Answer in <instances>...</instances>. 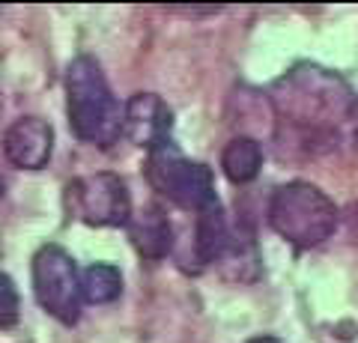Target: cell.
I'll return each instance as SVG.
<instances>
[{"label":"cell","mask_w":358,"mask_h":343,"mask_svg":"<svg viewBox=\"0 0 358 343\" xmlns=\"http://www.w3.org/2000/svg\"><path fill=\"white\" fill-rule=\"evenodd\" d=\"M233 245V230L227 224V215L218 203L206 206L203 212H197V227H194V251L200 263L218 265L221 257Z\"/></svg>","instance_id":"10"},{"label":"cell","mask_w":358,"mask_h":343,"mask_svg":"<svg viewBox=\"0 0 358 343\" xmlns=\"http://www.w3.org/2000/svg\"><path fill=\"white\" fill-rule=\"evenodd\" d=\"M129 239L143 260H162L173 248V227L159 206H147L129 218Z\"/></svg>","instance_id":"9"},{"label":"cell","mask_w":358,"mask_h":343,"mask_svg":"<svg viewBox=\"0 0 358 343\" xmlns=\"http://www.w3.org/2000/svg\"><path fill=\"white\" fill-rule=\"evenodd\" d=\"M66 212L90 227H126L131 197L117 173H90L66 185Z\"/></svg>","instance_id":"6"},{"label":"cell","mask_w":358,"mask_h":343,"mask_svg":"<svg viewBox=\"0 0 358 343\" xmlns=\"http://www.w3.org/2000/svg\"><path fill=\"white\" fill-rule=\"evenodd\" d=\"M33 293L45 314L63 326H75L81 316V275L75 260L60 245H42L33 257Z\"/></svg>","instance_id":"5"},{"label":"cell","mask_w":358,"mask_h":343,"mask_svg":"<svg viewBox=\"0 0 358 343\" xmlns=\"http://www.w3.org/2000/svg\"><path fill=\"white\" fill-rule=\"evenodd\" d=\"M263 168V149L260 143L248 135L233 138L221 152V170L233 185H248L260 176Z\"/></svg>","instance_id":"11"},{"label":"cell","mask_w":358,"mask_h":343,"mask_svg":"<svg viewBox=\"0 0 358 343\" xmlns=\"http://www.w3.org/2000/svg\"><path fill=\"white\" fill-rule=\"evenodd\" d=\"M122 293V275L110 263H93L81 275V298L90 305H110Z\"/></svg>","instance_id":"12"},{"label":"cell","mask_w":358,"mask_h":343,"mask_svg":"<svg viewBox=\"0 0 358 343\" xmlns=\"http://www.w3.org/2000/svg\"><path fill=\"white\" fill-rule=\"evenodd\" d=\"M245 343H281L275 335H260V337H251V340H245Z\"/></svg>","instance_id":"14"},{"label":"cell","mask_w":358,"mask_h":343,"mask_svg":"<svg viewBox=\"0 0 358 343\" xmlns=\"http://www.w3.org/2000/svg\"><path fill=\"white\" fill-rule=\"evenodd\" d=\"M54 152V129L42 117H21L3 135V156L18 170H42Z\"/></svg>","instance_id":"8"},{"label":"cell","mask_w":358,"mask_h":343,"mask_svg":"<svg viewBox=\"0 0 358 343\" xmlns=\"http://www.w3.org/2000/svg\"><path fill=\"white\" fill-rule=\"evenodd\" d=\"M21 316V302H18V290L9 275L0 272V328H13Z\"/></svg>","instance_id":"13"},{"label":"cell","mask_w":358,"mask_h":343,"mask_svg":"<svg viewBox=\"0 0 358 343\" xmlns=\"http://www.w3.org/2000/svg\"><path fill=\"white\" fill-rule=\"evenodd\" d=\"M147 180L155 191L182 209L203 212L206 206L218 203L212 170L200 161H188L173 143H162L159 149L150 152Z\"/></svg>","instance_id":"4"},{"label":"cell","mask_w":358,"mask_h":343,"mask_svg":"<svg viewBox=\"0 0 358 343\" xmlns=\"http://www.w3.org/2000/svg\"><path fill=\"white\" fill-rule=\"evenodd\" d=\"M66 110L72 131L84 143L108 149L122 135V105L110 93L102 66L87 54L66 69Z\"/></svg>","instance_id":"2"},{"label":"cell","mask_w":358,"mask_h":343,"mask_svg":"<svg viewBox=\"0 0 358 343\" xmlns=\"http://www.w3.org/2000/svg\"><path fill=\"white\" fill-rule=\"evenodd\" d=\"M173 114L155 93H134L122 105V135L141 149H159L171 143Z\"/></svg>","instance_id":"7"},{"label":"cell","mask_w":358,"mask_h":343,"mask_svg":"<svg viewBox=\"0 0 358 343\" xmlns=\"http://www.w3.org/2000/svg\"><path fill=\"white\" fill-rule=\"evenodd\" d=\"M268 98L278 117L305 131H329L355 110L350 84L313 63H299L281 75L268 90Z\"/></svg>","instance_id":"1"},{"label":"cell","mask_w":358,"mask_h":343,"mask_svg":"<svg viewBox=\"0 0 358 343\" xmlns=\"http://www.w3.org/2000/svg\"><path fill=\"white\" fill-rule=\"evenodd\" d=\"M0 197H3V180H0Z\"/></svg>","instance_id":"15"},{"label":"cell","mask_w":358,"mask_h":343,"mask_svg":"<svg viewBox=\"0 0 358 343\" xmlns=\"http://www.w3.org/2000/svg\"><path fill=\"white\" fill-rule=\"evenodd\" d=\"M268 224L299 251L322 245L338 227V206L310 182H287L268 200Z\"/></svg>","instance_id":"3"}]
</instances>
